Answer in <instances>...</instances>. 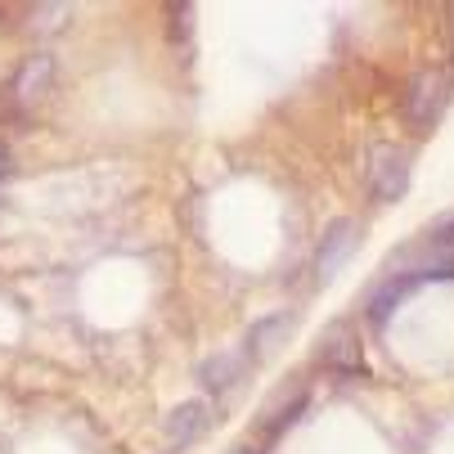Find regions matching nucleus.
Masks as SVG:
<instances>
[{"instance_id": "nucleus-3", "label": "nucleus", "mask_w": 454, "mask_h": 454, "mask_svg": "<svg viewBox=\"0 0 454 454\" xmlns=\"http://www.w3.org/2000/svg\"><path fill=\"white\" fill-rule=\"evenodd\" d=\"M356 247H360V225H356L351 216L333 221L329 230H324V243H319V256H315V275H319L324 284L338 279V270L351 262Z\"/></svg>"}, {"instance_id": "nucleus-11", "label": "nucleus", "mask_w": 454, "mask_h": 454, "mask_svg": "<svg viewBox=\"0 0 454 454\" xmlns=\"http://www.w3.org/2000/svg\"><path fill=\"white\" fill-rule=\"evenodd\" d=\"M5 171H10V149L0 145V180H5Z\"/></svg>"}, {"instance_id": "nucleus-10", "label": "nucleus", "mask_w": 454, "mask_h": 454, "mask_svg": "<svg viewBox=\"0 0 454 454\" xmlns=\"http://www.w3.org/2000/svg\"><path fill=\"white\" fill-rule=\"evenodd\" d=\"M234 373H239V360H216V364H207V378H221V387H230Z\"/></svg>"}, {"instance_id": "nucleus-8", "label": "nucleus", "mask_w": 454, "mask_h": 454, "mask_svg": "<svg viewBox=\"0 0 454 454\" xmlns=\"http://www.w3.org/2000/svg\"><path fill=\"white\" fill-rule=\"evenodd\" d=\"M207 427V405H199V401H189V405H180L176 414H171V423H167V432H171V441H193Z\"/></svg>"}, {"instance_id": "nucleus-4", "label": "nucleus", "mask_w": 454, "mask_h": 454, "mask_svg": "<svg viewBox=\"0 0 454 454\" xmlns=\"http://www.w3.org/2000/svg\"><path fill=\"white\" fill-rule=\"evenodd\" d=\"M319 364H329L338 373H364V356H360V338L351 333V324H333L329 333L319 338Z\"/></svg>"}, {"instance_id": "nucleus-6", "label": "nucleus", "mask_w": 454, "mask_h": 454, "mask_svg": "<svg viewBox=\"0 0 454 454\" xmlns=\"http://www.w3.org/2000/svg\"><path fill=\"white\" fill-rule=\"evenodd\" d=\"M50 77H54V63H50L45 54H32V59L23 63V68L14 73V86H10V95H14L19 104H32V99H41V95H45Z\"/></svg>"}, {"instance_id": "nucleus-2", "label": "nucleus", "mask_w": 454, "mask_h": 454, "mask_svg": "<svg viewBox=\"0 0 454 454\" xmlns=\"http://www.w3.org/2000/svg\"><path fill=\"white\" fill-rule=\"evenodd\" d=\"M369 189L378 203H396L410 189V153L396 145H378L373 149V167H369Z\"/></svg>"}, {"instance_id": "nucleus-9", "label": "nucleus", "mask_w": 454, "mask_h": 454, "mask_svg": "<svg viewBox=\"0 0 454 454\" xmlns=\"http://www.w3.org/2000/svg\"><path fill=\"white\" fill-rule=\"evenodd\" d=\"M427 239H432L436 247H454V212L441 216V221H432V225H427Z\"/></svg>"}, {"instance_id": "nucleus-7", "label": "nucleus", "mask_w": 454, "mask_h": 454, "mask_svg": "<svg viewBox=\"0 0 454 454\" xmlns=\"http://www.w3.org/2000/svg\"><path fill=\"white\" fill-rule=\"evenodd\" d=\"M293 333V315H270V319H262L256 329L247 333V356L252 360H266V356H275L279 351V342Z\"/></svg>"}, {"instance_id": "nucleus-1", "label": "nucleus", "mask_w": 454, "mask_h": 454, "mask_svg": "<svg viewBox=\"0 0 454 454\" xmlns=\"http://www.w3.org/2000/svg\"><path fill=\"white\" fill-rule=\"evenodd\" d=\"M450 104V77L441 68H427L410 82V95H405V117L410 126H419V131H432L436 117L445 113Z\"/></svg>"}, {"instance_id": "nucleus-12", "label": "nucleus", "mask_w": 454, "mask_h": 454, "mask_svg": "<svg viewBox=\"0 0 454 454\" xmlns=\"http://www.w3.org/2000/svg\"><path fill=\"white\" fill-rule=\"evenodd\" d=\"M230 454H262V450H256V445H234Z\"/></svg>"}, {"instance_id": "nucleus-5", "label": "nucleus", "mask_w": 454, "mask_h": 454, "mask_svg": "<svg viewBox=\"0 0 454 454\" xmlns=\"http://www.w3.org/2000/svg\"><path fill=\"white\" fill-rule=\"evenodd\" d=\"M419 284H427V270H410V275H396V279H387L378 293H373V301H369V319L373 324H387V315H392Z\"/></svg>"}]
</instances>
